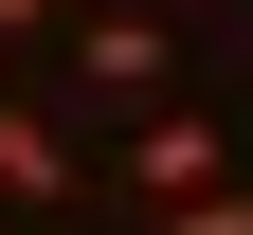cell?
I'll use <instances>...</instances> for the list:
<instances>
[{
    "instance_id": "1",
    "label": "cell",
    "mask_w": 253,
    "mask_h": 235,
    "mask_svg": "<svg viewBox=\"0 0 253 235\" xmlns=\"http://www.w3.org/2000/svg\"><path fill=\"white\" fill-rule=\"evenodd\" d=\"M126 181H145V199H199V181H235L217 109H145V127H126Z\"/></svg>"
},
{
    "instance_id": "2",
    "label": "cell",
    "mask_w": 253,
    "mask_h": 235,
    "mask_svg": "<svg viewBox=\"0 0 253 235\" xmlns=\"http://www.w3.org/2000/svg\"><path fill=\"white\" fill-rule=\"evenodd\" d=\"M73 181H90V163H73V127H54V109H0V199H18V217H54Z\"/></svg>"
},
{
    "instance_id": "3",
    "label": "cell",
    "mask_w": 253,
    "mask_h": 235,
    "mask_svg": "<svg viewBox=\"0 0 253 235\" xmlns=\"http://www.w3.org/2000/svg\"><path fill=\"white\" fill-rule=\"evenodd\" d=\"M73 73L90 91H163V37H145L126 0H73Z\"/></svg>"
},
{
    "instance_id": "4",
    "label": "cell",
    "mask_w": 253,
    "mask_h": 235,
    "mask_svg": "<svg viewBox=\"0 0 253 235\" xmlns=\"http://www.w3.org/2000/svg\"><path fill=\"white\" fill-rule=\"evenodd\" d=\"M163 235H253V181H199V199H163Z\"/></svg>"
},
{
    "instance_id": "5",
    "label": "cell",
    "mask_w": 253,
    "mask_h": 235,
    "mask_svg": "<svg viewBox=\"0 0 253 235\" xmlns=\"http://www.w3.org/2000/svg\"><path fill=\"white\" fill-rule=\"evenodd\" d=\"M18 54H37V37H0V73H18Z\"/></svg>"
},
{
    "instance_id": "6",
    "label": "cell",
    "mask_w": 253,
    "mask_h": 235,
    "mask_svg": "<svg viewBox=\"0 0 253 235\" xmlns=\"http://www.w3.org/2000/svg\"><path fill=\"white\" fill-rule=\"evenodd\" d=\"M0 235H37V217H18V199H0Z\"/></svg>"
}]
</instances>
